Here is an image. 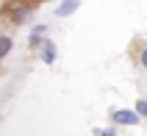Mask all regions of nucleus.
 Instances as JSON below:
<instances>
[{"label": "nucleus", "mask_w": 147, "mask_h": 136, "mask_svg": "<svg viewBox=\"0 0 147 136\" xmlns=\"http://www.w3.org/2000/svg\"><path fill=\"white\" fill-rule=\"evenodd\" d=\"M78 8H81V0H58L56 3V17L58 20H67V17H72Z\"/></svg>", "instance_id": "39448f33"}, {"label": "nucleus", "mask_w": 147, "mask_h": 136, "mask_svg": "<svg viewBox=\"0 0 147 136\" xmlns=\"http://www.w3.org/2000/svg\"><path fill=\"white\" fill-rule=\"evenodd\" d=\"M94 136H119L117 125H106V128H94Z\"/></svg>", "instance_id": "6e6552de"}, {"label": "nucleus", "mask_w": 147, "mask_h": 136, "mask_svg": "<svg viewBox=\"0 0 147 136\" xmlns=\"http://www.w3.org/2000/svg\"><path fill=\"white\" fill-rule=\"evenodd\" d=\"M136 67L147 72V39L139 42V50H136Z\"/></svg>", "instance_id": "0eeeda50"}, {"label": "nucleus", "mask_w": 147, "mask_h": 136, "mask_svg": "<svg viewBox=\"0 0 147 136\" xmlns=\"http://www.w3.org/2000/svg\"><path fill=\"white\" fill-rule=\"evenodd\" d=\"M47 33H50V25L47 22H33V28L28 31V47L36 53V50L42 47V42L47 39Z\"/></svg>", "instance_id": "7ed1b4c3"}, {"label": "nucleus", "mask_w": 147, "mask_h": 136, "mask_svg": "<svg viewBox=\"0 0 147 136\" xmlns=\"http://www.w3.org/2000/svg\"><path fill=\"white\" fill-rule=\"evenodd\" d=\"M0 122H3V120H0Z\"/></svg>", "instance_id": "9b49d317"}, {"label": "nucleus", "mask_w": 147, "mask_h": 136, "mask_svg": "<svg viewBox=\"0 0 147 136\" xmlns=\"http://www.w3.org/2000/svg\"><path fill=\"white\" fill-rule=\"evenodd\" d=\"M36 56H39L42 64H56V58H58V47H56V42L47 36V39L42 42V47L36 50Z\"/></svg>", "instance_id": "20e7f679"}, {"label": "nucleus", "mask_w": 147, "mask_h": 136, "mask_svg": "<svg viewBox=\"0 0 147 136\" xmlns=\"http://www.w3.org/2000/svg\"><path fill=\"white\" fill-rule=\"evenodd\" d=\"M11 50H14V39H11V33H0V61H6L11 56Z\"/></svg>", "instance_id": "423d86ee"}, {"label": "nucleus", "mask_w": 147, "mask_h": 136, "mask_svg": "<svg viewBox=\"0 0 147 136\" xmlns=\"http://www.w3.org/2000/svg\"><path fill=\"white\" fill-rule=\"evenodd\" d=\"M33 6H42V3H47V0H31Z\"/></svg>", "instance_id": "9d476101"}, {"label": "nucleus", "mask_w": 147, "mask_h": 136, "mask_svg": "<svg viewBox=\"0 0 147 136\" xmlns=\"http://www.w3.org/2000/svg\"><path fill=\"white\" fill-rule=\"evenodd\" d=\"M111 125H117V128H136V125H142V117L136 114V108H111Z\"/></svg>", "instance_id": "f03ea898"}, {"label": "nucleus", "mask_w": 147, "mask_h": 136, "mask_svg": "<svg viewBox=\"0 0 147 136\" xmlns=\"http://www.w3.org/2000/svg\"><path fill=\"white\" fill-rule=\"evenodd\" d=\"M133 108H136V114H139L142 120H147V97H139V100L133 103Z\"/></svg>", "instance_id": "1a4fd4ad"}, {"label": "nucleus", "mask_w": 147, "mask_h": 136, "mask_svg": "<svg viewBox=\"0 0 147 136\" xmlns=\"http://www.w3.org/2000/svg\"><path fill=\"white\" fill-rule=\"evenodd\" d=\"M36 8L39 6H33L31 0H11V3L6 6V20L14 25V28L28 25L33 17H36Z\"/></svg>", "instance_id": "f257e3e1"}]
</instances>
